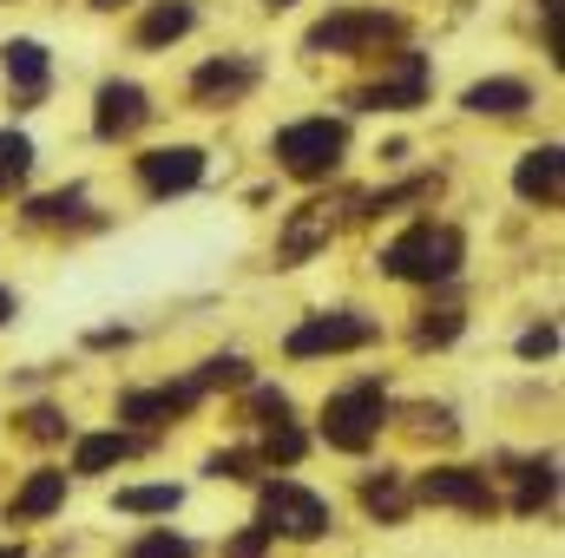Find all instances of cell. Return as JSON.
<instances>
[{"label": "cell", "mask_w": 565, "mask_h": 558, "mask_svg": "<svg viewBox=\"0 0 565 558\" xmlns=\"http://www.w3.org/2000/svg\"><path fill=\"white\" fill-rule=\"evenodd\" d=\"M460 257H467V244H460V230L454 224H415V230H402L388 250H382V270L402 282H447L460 270Z\"/></svg>", "instance_id": "cell-1"}, {"label": "cell", "mask_w": 565, "mask_h": 558, "mask_svg": "<svg viewBox=\"0 0 565 558\" xmlns=\"http://www.w3.org/2000/svg\"><path fill=\"white\" fill-rule=\"evenodd\" d=\"M382 420H388V388H382V382H355V388L329 395V408H322V440H329L335 453H369L375 433H382Z\"/></svg>", "instance_id": "cell-2"}, {"label": "cell", "mask_w": 565, "mask_h": 558, "mask_svg": "<svg viewBox=\"0 0 565 558\" xmlns=\"http://www.w3.org/2000/svg\"><path fill=\"white\" fill-rule=\"evenodd\" d=\"M388 40H402V13L382 7H335L309 26L302 53H382Z\"/></svg>", "instance_id": "cell-3"}, {"label": "cell", "mask_w": 565, "mask_h": 558, "mask_svg": "<svg viewBox=\"0 0 565 558\" xmlns=\"http://www.w3.org/2000/svg\"><path fill=\"white\" fill-rule=\"evenodd\" d=\"M342 151H349V126L342 119H296V126L277 132V164L289 178H302V184L329 178L342 164Z\"/></svg>", "instance_id": "cell-4"}, {"label": "cell", "mask_w": 565, "mask_h": 558, "mask_svg": "<svg viewBox=\"0 0 565 558\" xmlns=\"http://www.w3.org/2000/svg\"><path fill=\"white\" fill-rule=\"evenodd\" d=\"M427 86H434L427 60L402 46V53H382V79L355 86L349 106H362V112H408V106H427Z\"/></svg>", "instance_id": "cell-5"}, {"label": "cell", "mask_w": 565, "mask_h": 558, "mask_svg": "<svg viewBox=\"0 0 565 558\" xmlns=\"http://www.w3.org/2000/svg\"><path fill=\"white\" fill-rule=\"evenodd\" d=\"M335 519H329V500L296 486V480H264V533L270 539H322Z\"/></svg>", "instance_id": "cell-6"}, {"label": "cell", "mask_w": 565, "mask_h": 558, "mask_svg": "<svg viewBox=\"0 0 565 558\" xmlns=\"http://www.w3.org/2000/svg\"><path fill=\"white\" fill-rule=\"evenodd\" d=\"M369 342H375V322H369V315H355V309H329V315L296 322L282 348H289L296 362H309V355H349V348H369Z\"/></svg>", "instance_id": "cell-7"}, {"label": "cell", "mask_w": 565, "mask_h": 558, "mask_svg": "<svg viewBox=\"0 0 565 558\" xmlns=\"http://www.w3.org/2000/svg\"><path fill=\"white\" fill-rule=\"evenodd\" d=\"M335 230H342V204H329V197L296 204V211H289V224H282V237H277V264H282V270L309 264L316 250H329V237H335Z\"/></svg>", "instance_id": "cell-8"}, {"label": "cell", "mask_w": 565, "mask_h": 558, "mask_svg": "<svg viewBox=\"0 0 565 558\" xmlns=\"http://www.w3.org/2000/svg\"><path fill=\"white\" fill-rule=\"evenodd\" d=\"M408 500H427V506H454V513H493V480L473 473V466H434L415 480Z\"/></svg>", "instance_id": "cell-9"}, {"label": "cell", "mask_w": 565, "mask_h": 558, "mask_svg": "<svg viewBox=\"0 0 565 558\" xmlns=\"http://www.w3.org/2000/svg\"><path fill=\"white\" fill-rule=\"evenodd\" d=\"M145 119H151V99H145V86H132V79H106L99 86V106H93V132L99 139H132Z\"/></svg>", "instance_id": "cell-10"}, {"label": "cell", "mask_w": 565, "mask_h": 558, "mask_svg": "<svg viewBox=\"0 0 565 558\" xmlns=\"http://www.w3.org/2000/svg\"><path fill=\"white\" fill-rule=\"evenodd\" d=\"M204 178V151L198 144H164V151H145L139 158V184L151 197H178Z\"/></svg>", "instance_id": "cell-11"}, {"label": "cell", "mask_w": 565, "mask_h": 558, "mask_svg": "<svg viewBox=\"0 0 565 558\" xmlns=\"http://www.w3.org/2000/svg\"><path fill=\"white\" fill-rule=\"evenodd\" d=\"M0 66H7V86H13V106H40L46 86H53V66H46V46L40 40H7L0 46Z\"/></svg>", "instance_id": "cell-12"}, {"label": "cell", "mask_w": 565, "mask_h": 558, "mask_svg": "<svg viewBox=\"0 0 565 558\" xmlns=\"http://www.w3.org/2000/svg\"><path fill=\"white\" fill-rule=\"evenodd\" d=\"M250 86H257V60H244V53L204 60V66L191 73V99H198V106H231V99H244Z\"/></svg>", "instance_id": "cell-13"}, {"label": "cell", "mask_w": 565, "mask_h": 558, "mask_svg": "<svg viewBox=\"0 0 565 558\" xmlns=\"http://www.w3.org/2000/svg\"><path fill=\"white\" fill-rule=\"evenodd\" d=\"M513 191L526 197V204H559L565 197V151L559 144H540V151H526L520 158V171H513Z\"/></svg>", "instance_id": "cell-14"}, {"label": "cell", "mask_w": 565, "mask_h": 558, "mask_svg": "<svg viewBox=\"0 0 565 558\" xmlns=\"http://www.w3.org/2000/svg\"><path fill=\"white\" fill-rule=\"evenodd\" d=\"M198 408V388L191 382H164V388H139L119 401V420H139V427H164V420L191 415Z\"/></svg>", "instance_id": "cell-15"}, {"label": "cell", "mask_w": 565, "mask_h": 558, "mask_svg": "<svg viewBox=\"0 0 565 558\" xmlns=\"http://www.w3.org/2000/svg\"><path fill=\"white\" fill-rule=\"evenodd\" d=\"M526 106H533L526 79H480V86H467V112H480V119H513Z\"/></svg>", "instance_id": "cell-16"}, {"label": "cell", "mask_w": 565, "mask_h": 558, "mask_svg": "<svg viewBox=\"0 0 565 558\" xmlns=\"http://www.w3.org/2000/svg\"><path fill=\"white\" fill-rule=\"evenodd\" d=\"M553 486H559L553 453H546V460H520V473H513V513H520V519L546 513V506H553Z\"/></svg>", "instance_id": "cell-17"}, {"label": "cell", "mask_w": 565, "mask_h": 558, "mask_svg": "<svg viewBox=\"0 0 565 558\" xmlns=\"http://www.w3.org/2000/svg\"><path fill=\"white\" fill-rule=\"evenodd\" d=\"M139 447H145L139 433H86V440L73 447V473H106V466H126Z\"/></svg>", "instance_id": "cell-18"}, {"label": "cell", "mask_w": 565, "mask_h": 558, "mask_svg": "<svg viewBox=\"0 0 565 558\" xmlns=\"http://www.w3.org/2000/svg\"><path fill=\"white\" fill-rule=\"evenodd\" d=\"M191 26H198V7H191V0H158L139 20V46H171V40H184Z\"/></svg>", "instance_id": "cell-19"}, {"label": "cell", "mask_w": 565, "mask_h": 558, "mask_svg": "<svg viewBox=\"0 0 565 558\" xmlns=\"http://www.w3.org/2000/svg\"><path fill=\"white\" fill-rule=\"evenodd\" d=\"M60 500H66V473H33L20 493H13V519L20 526H33V519H46V513H60Z\"/></svg>", "instance_id": "cell-20"}, {"label": "cell", "mask_w": 565, "mask_h": 558, "mask_svg": "<svg viewBox=\"0 0 565 558\" xmlns=\"http://www.w3.org/2000/svg\"><path fill=\"white\" fill-rule=\"evenodd\" d=\"M362 506H369L382 526H402V519H408V486H402V473H369V480H362Z\"/></svg>", "instance_id": "cell-21"}, {"label": "cell", "mask_w": 565, "mask_h": 558, "mask_svg": "<svg viewBox=\"0 0 565 558\" xmlns=\"http://www.w3.org/2000/svg\"><path fill=\"white\" fill-rule=\"evenodd\" d=\"M191 388H198V395H211V388H250V362H244V355H211V362L191 375Z\"/></svg>", "instance_id": "cell-22"}, {"label": "cell", "mask_w": 565, "mask_h": 558, "mask_svg": "<svg viewBox=\"0 0 565 558\" xmlns=\"http://www.w3.org/2000/svg\"><path fill=\"white\" fill-rule=\"evenodd\" d=\"M302 453H309V440H302V427H296V420H277V427H264V453H257L264 466H296Z\"/></svg>", "instance_id": "cell-23"}, {"label": "cell", "mask_w": 565, "mask_h": 558, "mask_svg": "<svg viewBox=\"0 0 565 558\" xmlns=\"http://www.w3.org/2000/svg\"><path fill=\"white\" fill-rule=\"evenodd\" d=\"M79 211H86V191H46L26 204V224H73Z\"/></svg>", "instance_id": "cell-24"}, {"label": "cell", "mask_w": 565, "mask_h": 558, "mask_svg": "<svg viewBox=\"0 0 565 558\" xmlns=\"http://www.w3.org/2000/svg\"><path fill=\"white\" fill-rule=\"evenodd\" d=\"M126 558H198V546L184 539V533H171V526H158V533H145L126 546Z\"/></svg>", "instance_id": "cell-25"}, {"label": "cell", "mask_w": 565, "mask_h": 558, "mask_svg": "<svg viewBox=\"0 0 565 558\" xmlns=\"http://www.w3.org/2000/svg\"><path fill=\"white\" fill-rule=\"evenodd\" d=\"M26 171H33V139L26 132H0V191L20 184Z\"/></svg>", "instance_id": "cell-26"}, {"label": "cell", "mask_w": 565, "mask_h": 558, "mask_svg": "<svg viewBox=\"0 0 565 558\" xmlns=\"http://www.w3.org/2000/svg\"><path fill=\"white\" fill-rule=\"evenodd\" d=\"M119 513H178V486H126Z\"/></svg>", "instance_id": "cell-27"}, {"label": "cell", "mask_w": 565, "mask_h": 558, "mask_svg": "<svg viewBox=\"0 0 565 558\" xmlns=\"http://www.w3.org/2000/svg\"><path fill=\"white\" fill-rule=\"evenodd\" d=\"M257 466H264V460H257V453H244V447H231V453H211V460H204V473H211V480H257Z\"/></svg>", "instance_id": "cell-28"}, {"label": "cell", "mask_w": 565, "mask_h": 558, "mask_svg": "<svg viewBox=\"0 0 565 558\" xmlns=\"http://www.w3.org/2000/svg\"><path fill=\"white\" fill-rule=\"evenodd\" d=\"M20 433L40 440V447H46V440H66V415H60V408H26V415H20Z\"/></svg>", "instance_id": "cell-29"}, {"label": "cell", "mask_w": 565, "mask_h": 558, "mask_svg": "<svg viewBox=\"0 0 565 558\" xmlns=\"http://www.w3.org/2000/svg\"><path fill=\"white\" fill-rule=\"evenodd\" d=\"M454 335H460V309H454V302H447V309H427V322L415 329V342H422V348H434V342H454Z\"/></svg>", "instance_id": "cell-30"}, {"label": "cell", "mask_w": 565, "mask_h": 558, "mask_svg": "<svg viewBox=\"0 0 565 558\" xmlns=\"http://www.w3.org/2000/svg\"><path fill=\"white\" fill-rule=\"evenodd\" d=\"M250 415H257V427H277V420H289V395L282 388H250Z\"/></svg>", "instance_id": "cell-31"}, {"label": "cell", "mask_w": 565, "mask_h": 558, "mask_svg": "<svg viewBox=\"0 0 565 558\" xmlns=\"http://www.w3.org/2000/svg\"><path fill=\"white\" fill-rule=\"evenodd\" d=\"M553 348H559V329H553V322H540V329L520 335V355H526V362H546Z\"/></svg>", "instance_id": "cell-32"}, {"label": "cell", "mask_w": 565, "mask_h": 558, "mask_svg": "<svg viewBox=\"0 0 565 558\" xmlns=\"http://www.w3.org/2000/svg\"><path fill=\"white\" fill-rule=\"evenodd\" d=\"M264 546H270V533H264V526H250V533H237V539L224 546V558H264Z\"/></svg>", "instance_id": "cell-33"}, {"label": "cell", "mask_w": 565, "mask_h": 558, "mask_svg": "<svg viewBox=\"0 0 565 558\" xmlns=\"http://www.w3.org/2000/svg\"><path fill=\"white\" fill-rule=\"evenodd\" d=\"M7 315H13V296H7V289H0V322H7Z\"/></svg>", "instance_id": "cell-34"}, {"label": "cell", "mask_w": 565, "mask_h": 558, "mask_svg": "<svg viewBox=\"0 0 565 558\" xmlns=\"http://www.w3.org/2000/svg\"><path fill=\"white\" fill-rule=\"evenodd\" d=\"M0 558H26V552H20V546H0Z\"/></svg>", "instance_id": "cell-35"}, {"label": "cell", "mask_w": 565, "mask_h": 558, "mask_svg": "<svg viewBox=\"0 0 565 558\" xmlns=\"http://www.w3.org/2000/svg\"><path fill=\"white\" fill-rule=\"evenodd\" d=\"M264 7H270V13H282V7H289V0H264Z\"/></svg>", "instance_id": "cell-36"}, {"label": "cell", "mask_w": 565, "mask_h": 558, "mask_svg": "<svg viewBox=\"0 0 565 558\" xmlns=\"http://www.w3.org/2000/svg\"><path fill=\"white\" fill-rule=\"evenodd\" d=\"M93 7H119V0H93Z\"/></svg>", "instance_id": "cell-37"}]
</instances>
